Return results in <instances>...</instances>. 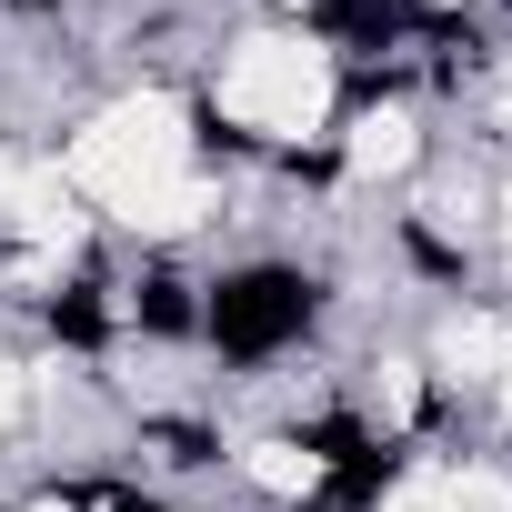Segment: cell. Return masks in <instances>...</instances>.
Returning <instances> with one entry per match:
<instances>
[{"label": "cell", "instance_id": "1", "mask_svg": "<svg viewBox=\"0 0 512 512\" xmlns=\"http://www.w3.org/2000/svg\"><path fill=\"white\" fill-rule=\"evenodd\" d=\"M352 81L322 51L312 21H262V11H231L191 71V121L201 151L221 171H302L322 161L332 121H342Z\"/></svg>", "mask_w": 512, "mask_h": 512}, {"label": "cell", "instance_id": "6", "mask_svg": "<svg viewBox=\"0 0 512 512\" xmlns=\"http://www.w3.org/2000/svg\"><path fill=\"white\" fill-rule=\"evenodd\" d=\"M0 512H11V502H0Z\"/></svg>", "mask_w": 512, "mask_h": 512}, {"label": "cell", "instance_id": "3", "mask_svg": "<svg viewBox=\"0 0 512 512\" xmlns=\"http://www.w3.org/2000/svg\"><path fill=\"white\" fill-rule=\"evenodd\" d=\"M31 452V342H0V492L21 482Z\"/></svg>", "mask_w": 512, "mask_h": 512}, {"label": "cell", "instance_id": "2", "mask_svg": "<svg viewBox=\"0 0 512 512\" xmlns=\"http://www.w3.org/2000/svg\"><path fill=\"white\" fill-rule=\"evenodd\" d=\"M432 151H442V111H432L422 91H402V81H352V101H342L332 141H322V171H332L342 201L392 211V201L432 171Z\"/></svg>", "mask_w": 512, "mask_h": 512}, {"label": "cell", "instance_id": "5", "mask_svg": "<svg viewBox=\"0 0 512 512\" xmlns=\"http://www.w3.org/2000/svg\"><path fill=\"white\" fill-rule=\"evenodd\" d=\"M171 512H241V502H221V492H201V502H171Z\"/></svg>", "mask_w": 512, "mask_h": 512}, {"label": "cell", "instance_id": "4", "mask_svg": "<svg viewBox=\"0 0 512 512\" xmlns=\"http://www.w3.org/2000/svg\"><path fill=\"white\" fill-rule=\"evenodd\" d=\"M241 11H262V21H312V0H241Z\"/></svg>", "mask_w": 512, "mask_h": 512}]
</instances>
